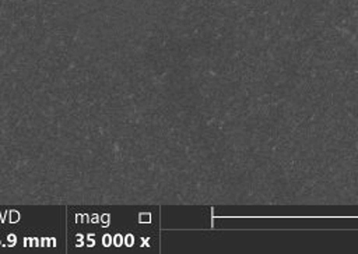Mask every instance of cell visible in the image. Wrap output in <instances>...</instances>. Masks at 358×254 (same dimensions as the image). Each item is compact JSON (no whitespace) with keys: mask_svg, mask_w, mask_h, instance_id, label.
Listing matches in <instances>:
<instances>
[]
</instances>
